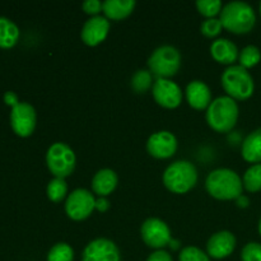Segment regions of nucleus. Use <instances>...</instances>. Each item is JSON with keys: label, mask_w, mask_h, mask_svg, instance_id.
<instances>
[{"label": "nucleus", "mask_w": 261, "mask_h": 261, "mask_svg": "<svg viewBox=\"0 0 261 261\" xmlns=\"http://www.w3.org/2000/svg\"><path fill=\"white\" fill-rule=\"evenodd\" d=\"M205 189L217 200H236L242 195L244 184L236 171L231 168H217L205 178Z\"/></svg>", "instance_id": "obj_1"}, {"label": "nucleus", "mask_w": 261, "mask_h": 261, "mask_svg": "<svg viewBox=\"0 0 261 261\" xmlns=\"http://www.w3.org/2000/svg\"><path fill=\"white\" fill-rule=\"evenodd\" d=\"M239 105L228 96L217 97L206 109L205 119L209 126L217 133H229L239 120Z\"/></svg>", "instance_id": "obj_2"}, {"label": "nucleus", "mask_w": 261, "mask_h": 261, "mask_svg": "<svg viewBox=\"0 0 261 261\" xmlns=\"http://www.w3.org/2000/svg\"><path fill=\"white\" fill-rule=\"evenodd\" d=\"M222 25L236 35L249 33L256 23V14L250 4L245 2H231L223 5L219 14Z\"/></svg>", "instance_id": "obj_3"}, {"label": "nucleus", "mask_w": 261, "mask_h": 261, "mask_svg": "<svg viewBox=\"0 0 261 261\" xmlns=\"http://www.w3.org/2000/svg\"><path fill=\"white\" fill-rule=\"evenodd\" d=\"M198 170L189 161H176L165 170L162 176L166 189L173 194H186L198 182Z\"/></svg>", "instance_id": "obj_4"}, {"label": "nucleus", "mask_w": 261, "mask_h": 261, "mask_svg": "<svg viewBox=\"0 0 261 261\" xmlns=\"http://www.w3.org/2000/svg\"><path fill=\"white\" fill-rule=\"evenodd\" d=\"M222 87L234 101H245L254 94L255 83L251 74L241 65L228 66L222 74Z\"/></svg>", "instance_id": "obj_5"}, {"label": "nucleus", "mask_w": 261, "mask_h": 261, "mask_svg": "<svg viewBox=\"0 0 261 261\" xmlns=\"http://www.w3.org/2000/svg\"><path fill=\"white\" fill-rule=\"evenodd\" d=\"M181 53L171 45H163L155 48L148 59V68L158 79H170L176 75L181 68Z\"/></svg>", "instance_id": "obj_6"}, {"label": "nucleus", "mask_w": 261, "mask_h": 261, "mask_svg": "<svg viewBox=\"0 0 261 261\" xmlns=\"http://www.w3.org/2000/svg\"><path fill=\"white\" fill-rule=\"evenodd\" d=\"M76 157L74 150L63 142H56L46 152V165L55 177L65 178L75 170Z\"/></svg>", "instance_id": "obj_7"}, {"label": "nucleus", "mask_w": 261, "mask_h": 261, "mask_svg": "<svg viewBox=\"0 0 261 261\" xmlns=\"http://www.w3.org/2000/svg\"><path fill=\"white\" fill-rule=\"evenodd\" d=\"M96 200L93 194L87 189H75L66 198V216L73 221H84L96 209Z\"/></svg>", "instance_id": "obj_8"}, {"label": "nucleus", "mask_w": 261, "mask_h": 261, "mask_svg": "<svg viewBox=\"0 0 261 261\" xmlns=\"http://www.w3.org/2000/svg\"><path fill=\"white\" fill-rule=\"evenodd\" d=\"M140 236L148 247L154 250H163L172 240L170 227L160 218H148L140 227Z\"/></svg>", "instance_id": "obj_9"}, {"label": "nucleus", "mask_w": 261, "mask_h": 261, "mask_svg": "<svg viewBox=\"0 0 261 261\" xmlns=\"http://www.w3.org/2000/svg\"><path fill=\"white\" fill-rule=\"evenodd\" d=\"M37 122V115L32 105L19 102L12 107L10 112V126L18 137L27 138L33 134Z\"/></svg>", "instance_id": "obj_10"}, {"label": "nucleus", "mask_w": 261, "mask_h": 261, "mask_svg": "<svg viewBox=\"0 0 261 261\" xmlns=\"http://www.w3.org/2000/svg\"><path fill=\"white\" fill-rule=\"evenodd\" d=\"M152 94L154 101L165 109H176L182 101V91L180 86L171 79H157L153 83Z\"/></svg>", "instance_id": "obj_11"}, {"label": "nucleus", "mask_w": 261, "mask_h": 261, "mask_svg": "<svg viewBox=\"0 0 261 261\" xmlns=\"http://www.w3.org/2000/svg\"><path fill=\"white\" fill-rule=\"evenodd\" d=\"M82 261H121V254L114 241L96 239L84 247Z\"/></svg>", "instance_id": "obj_12"}, {"label": "nucleus", "mask_w": 261, "mask_h": 261, "mask_svg": "<svg viewBox=\"0 0 261 261\" xmlns=\"http://www.w3.org/2000/svg\"><path fill=\"white\" fill-rule=\"evenodd\" d=\"M177 150V139L167 130H161L150 135L147 140V152L157 160L171 158Z\"/></svg>", "instance_id": "obj_13"}, {"label": "nucleus", "mask_w": 261, "mask_h": 261, "mask_svg": "<svg viewBox=\"0 0 261 261\" xmlns=\"http://www.w3.org/2000/svg\"><path fill=\"white\" fill-rule=\"evenodd\" d=\"M110 32V20L102 15H96L91 17L83 24L81 31V38L87 46L99 45L106 40Z\"/></svg>", "instance_id": "obj_14"}, {"label": "nucleus", "mask_w": 261, "mask_h": 261, "mask_svg": "<svg viewBox=\"0 0 261 261\" xmlns=\"http://www.w3.org/2000/svg\"><path fill=\"white\" fill-rule=\"evenodd\" d=\"M236 237L229 231H219L211 236L206 242V254L209 257L221 260L228 257L236 249Z\"/></svg>", "instance_id": "obj_15"}, {"label": "nucleus", "mask_w": 261, "mask_h": 261, "mask_svg": "<svg viewBox=\"0 0 261 261\" xmlns=\"http://www.w3.org/2000/svg\"><path fill=\"white\" fill-rule=\"evenodd\" d=\"M185 96L194 110H205L212 103V91L203 81H191L186 86Z\"/></svg>", "instance_id": "obj_16"}, {"label": "nucleus", "mask_w": 261, "mask_h": 261, "mask_svg": "<svg viewBox=\"0 0 261 261\" xmlns=\"http://www.w3.org/2000/svg\"><path fill=\"white\" fill-rule=\"evenodd\" d=\"M239 48L233 41L228 38H218L211 45V55L217 63L232 66L239 59Z\"/></svg>", "instance_id": "obj_17"}, {"label": "nucleus", "mask_w": 261, "mask_h": 261, "mask_svg": "<svg viewBox=\"0 0 261 261\" xmlns=\"http://www.w3.org/2000/svg\"><path fill=\"white\" fill-rule=\"evenodd\" d=\"M117 184H119L117 173L111 168H102L97 171V173L92 178V190L99 198H106L110 194L114 193Z\"/></svg>", "instance_id": "obj_18"}, {"label": "nucleus", "mask_w": 261, "mask_h": 261, "mask_svg": "<svg viewBox=\"0 0 261 261\" xmlns=\"http://www.w3.org/2000/svg\"><path fill=\"white\" fill-rule=\"evenodd\" d=\"M137 3L134 0H106L103 2L102 12L105 17L111 20H121L129 17Z\"/></svg>", "instance_id": "obj_19"}, {"label": "nucleus", "mask_w": 261, "mask_h": 261, "mask_svg": "<svg viewBox=\"0 0 261 261\" xmlns=\"http://www.w3.org/2000/svg\"><path fill=\"white\" fill-rule=\"evenodd\" d=\"M241 154L246 162L257 165L261 163V129L254 130L244 139Z\"/></svg>", "instance_id": "obj_20"}, {"label": "nucleus", "mask_w": 261, "mask_h": 261, "mask_svg": "<svg viewBox=\"0 0 261 261\" xmlns=\"http://www.w3.org/2000/svg\"><path fill=\"white\" fill-rule=\"evenodd\" d=\"M19 40V28L7 17H0V48H12Z\"/></svg>", "instance_id": "obj_21"}, {"label": "nucleus", "mask_w": 261, "mask_h": 261, "mask_svg": "<svg viewBox=\"0 0 261 261\" xmlns=\"http://www.w3.org/2000/svg\"><path fill=\"white\" fill-rule=\"evenodd\" d=\"M244 189L249 193H259L261 191V163L252 165L246 170L242 177Z\"/></svg>", "instance_id": "obj_22"}, {"label": "nucleus", "mask_w": 261, "mask_h": 261, "mask_svg": "<svg viewBox=\"0 0 261 261\" xmlns=\"http://www.w3.org/2000/svg\"><path fill=\"white\" fill-rule=\"evenodd\" d=\"M46 194H47V198L53 203H60V201H63L65 199L66 194H68V184H66L65 178L54 177L47 184Z\"/></svg>", "instance_id": "obj_23"}, {"label": "nucleus", "mask_w": 261, "mask_h": 261, "mask_svg": "<svg viewBox=\"0 0 261 261\" xmlns=\"http://www.w3.org/2000/svg\"><path fill=\"white\" fill-rule=\"evenodd\" d=\"M153 74L145 69H139L135 71L130 81V86L137 93H145L149 88H152L153 84Z\"/></svg>", "instance_id": "obj_24"}, {"label": "nucleus", "mask_w": 261, "mask_h": 261, "mask_svg": "<svg viewBox=\"0 0 261 261\" xmlns=\"http://www.w3.org/2000/svg\"><path fill=\"white\" fill-rule=\"evenodd\" d=\"M261 60V51L257 46L247 45L240 51L239 61L240 65L245 69H250L256 66Z\"/></svg>", "instance_id": "obj_25"}, {"label": "nucleus", "mask_w": 261, "mask_h": 261, "mask_svg": "<svg viewBox=\"0 0 261 261\" xmlns=\"http://www.w3.org/2000/svg\"><path fill=\"white\" fill-rule=\"evenodd\" d=\"M74 250L66 242H59L50 249L47 254V261H73Z\"/></svg>", "instance_id": "obj_26"}, {"label": "nucleus", "mask_w": 261, "mask_h": 261, "mask_svg": "<svg viewBox=\"0 0 261 261\" xmlns=\"http://www.w3.org/2000/svg\"><path fill=\"white\" fill-rule=\"evenodd\" d=\"M196 8L199 13L208 19V18H216L217 14H221L223 4L221 0H198Z\"/></svg>", "instance_id": "obj_27"}, {"label": "nucleus", "mask_w": 261, "mask_h": 261, "mask_svg": "<svg viewBox=\"0 0 261 261\" xmlns=\"http://www.w3.org/2000/svg\"><path fill=\"white\" fill-rule=\"evenodd\" d=\"M178 261H211V257L199 247L186 246L180 251Z\"/></svg>", "instance_id": "obj_28"}, {"label": "nucleus", "mask_w": 261, "mask_h": 261, "mask_svg": "<svg viewBox=\"0 0 261 261\" xmlns=\"http://www.w3.org/2000/svg\"><path fill=\"white\" fill-rule=\"evenodd\" d=\"M222 28H223V25H222L221 19H218V18H208V19L201 23L200 32L205 37L213 38L221 33Z\"/></svg>", "instance_id": "obj_29"}, {"label": "nucleus", "mask_w": 261, "mask_h": 261, "mask_svg": "<svg viewBox=\"0 0 261 261\" xmlns=\"http://www.w3.org/2000/svg\"><path fill=\"white\" fill-rule=\"evenodd\" d=\"M242 261H261V244L249 242L241 251Z\"/></svg>", "instance_id": "obj_30"}, {"label": "nucleus", "mask_w": 261, "mask_h": 261, "mask_svg": "<svg viewBox=\"0 0 261 261\" xmlns=\"http://www.w3.org/2000/svg\"><path fill=\"white\" fill-rule=\"evenodd\" d=\"M102 8H103V3L99 2V0H86L82 4V9L84 10V13L92 15V17L98 15L102 12Z\"/></svg>", "instance_id": "obj_31"}, {"label": "nucleus", "mask_w": 261, "mask_h": 261, "mask_svg": "<svg viewBox=\"0 0 261 261\" xmlns=\"http://www.w3.org/2000/svg\"><path fill=\"white\" fill-rule=\"evenodd\" d=\"M147 261H173V259L170 252L165 251V250H155L148 256Z\"/></svg>", "instance_id": "obj_32"}, {"label": "nucleus", "mask_w": 261, "mask_h": 261, "mask_svg": "<svg viewBox=\"0 0 261 261\" xmlns=\"http://www.w3.org/2000/svg\"><path fill=\"white\" fill-rule=\"evenodd\" d=\"M96 209L101 213H105L110 209V201L107 200V198H98L96 200Z\"/></svg>", "instance_id": "obj_33"}, {"label": "nucleus", "mask_w": 261, "mask_h": 261, "mask_svg": "<svg viewBox=\"0 0 261 261\" xmlns=\"http://www.w3.org/2000/svg\"><path fill=\"white\" fill-rule=\"evenodd\" d=\"M4 102L7 105H9V106H12V107H14L15 105L19 103L17 94H15L14 92H7V93L4 94Z\"/></svg>", "instance_id": "obj_34"}, {"label": "nucleus", "mask_w": 261, "mask_h": 261, "mask_svg": "<svg viewBox=\"0 0 261 261\" xmlns=\"http://www.w3.org/2000/svg\"><path fill=\"white\" fill-rule=\"evenodd\" d=\"M236 205L239 208H247L250 205V199L246 195H241L236 199Z\"/></svg>", "instance_id": "obj_35"}, {"label": "nucleus", "mask_w": 261, "mask_h": 261, "mask_svg": "<svg viewBox=\"0 0 261 261\" xmlns=\"http://www.w3.org/2000/svg\"><path fill=\"white\" fill-rule=\"evenodd\" d=\"M180 245H181V242L178 241V240L172 239L171 240L170 244H168V246H170L172 250H177V249H180Z\"/></svg>", "instance_id": "obj_36"}, {"label": "nucleus", "mask_w": 261, "mask_h": 261, "mask_svg": "<svg viewBox=\"0 0 261 261\" xmlns=\"http://www.w3.org/2000/svg\"><path fill=\"white\" fill-rule=\"evenodd\" d=\"M259 233H260V236H261V218H260V221H259Z\"/></svg>", "instance_id": "obj_37"}, {"label": "nucleus", "mask_w": 261, "mask_h": 261, "mask_svg": "<svg viewBox=\"0 0 261 261\" xmlns=\"http://www.w3.org/2000/svg\"><path fill=\"white\" fill-rule=\"evenodd\" d=\"M259 8H260V14H261V3H260V7Z\"/></svg>", "instance_id": "obj_38"}]
</instances>
